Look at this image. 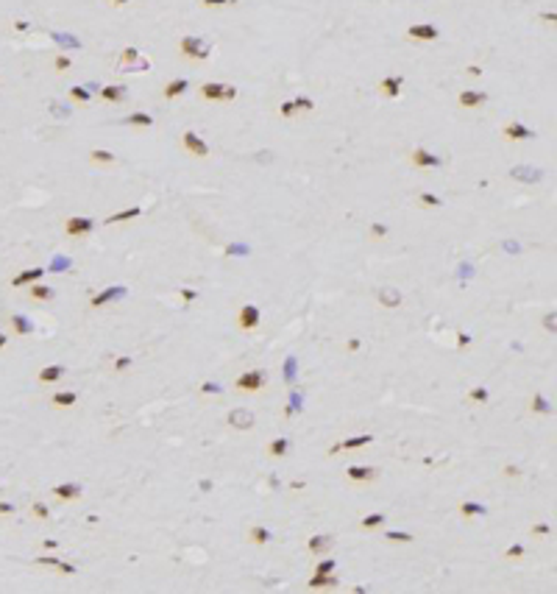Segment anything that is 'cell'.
Listing matches in <instances>:
<instances>
[{
    "label": "cell",
    "instance_id": "6da1fadb",
    "mask_svg": "<svg viewBox=\"0 0 557 594\" xmlns=\"http://www.w3.org/2000/svg\"><path fill=\"white\" fill-rule=\"evenodd\" d=\"M268 385V374L262 368H251V371H242L240 377L234 379V391L237 394H257Z\"/></svg>",
    "mask_w": 557,
    "mask_h": 594
},
{
    "label": "cell",
    "instance_id": "7a4b0ae2",
    "mask_svg": "<svg viewBox=\"0 0 557 594\" xmlns=\"http://www.w3.org/2000/svg\"><path fill=\"white\" fill-rule=\"evenodd\" d=\"M179 50L184 59H192V62H204V59L212 56V47L204 42L201 37H184L179 42Z\"/></svg>",
    "mask_w": 557,
    "mask_h": 594
},
{
    "label": "cell",
    "instance_id": "3957f363",
    "mask_svg": "<svg viewBox=\"0 0 557 594\" xmlns=\"http://www.w3.org/2000/svg\"><path fill=\"white\" fill-rule=\"evenodd\" d=\"M181 145H184V151L189 153V157H195V159H206L209 157V142H206L204 137H201L198 132H184L181 134Z\"/></svg>",
    "mask_w": 557,
    "mask_h": 594
},
{
    "label": "cell",
    "instance_id": "277c9868",
    "mask_svg": "<svg viewBox=\"0 0 557 594\" xmlns=\"http://www.w3.org/2000/svg\"><path fill=\"white\" fill-rule=\"evenodd\" d=\"M259 324H262V313H259V307L257 304H242L240 313H237V326H240L242 332H251V329H257Z\"/></svg>",
    "mask_w": 557,
    "mask_h": 594
},
{
    "label": "cell",
    "instance_id": "5b68a950",
    "mask_svg": "<svg viewBox=\"0 0 557 594\" xmlns=\"http://www.w3.org/2000/svg\"><path fill=\"white\" fill-rule=\"evenodd\" d=\"M64 231H67L70 237H87V235L95 231V221L92 218H84V215H73V218L64 221Z\"/></svg>",
    "mask_w": 557,
    "mask_h": 594
},
{
    "label": "cell",
    "instance_id": "8992f818",
    "mask_svg": "<svg viewBox=\"0 0 557 594\" xmlns=\"http://www.w3.org/2000/svg\"><path fill=\"white\" fill-rule=\"evenodd\" d=\"M379 477V469L376 466H346V480L354 485H363V483H373Z\"/></svg>",
    "mask_w": 557,
    "mask_h": 594
},
{
    "label": "cell",
    "instance_id": "52a82bcc",
    "mask_svg": "<svg viewBox=\"0 0 557 594\" xmlns=\"http://www.w3.org/2000/svg\"><path fill=\"white\" fill-rule=\"evenodd\" d=\"M226 421L234 430H251L257 424V416H254V410H248V407H234V410H229Z\"/></svg>",
    "mask_w": 557,
    "mask_h": 594
},
{
    "label": "cell",
    "instance_id": "ba28073f",
    "mask_svg": "<svg viewBox=\"0 0 557 594\" xmlns=\"http://www.w3.org/2000/svg\"><path fill=\"white\" fill-rule=\"evenodd\" d=\"M368 444H373V435H371V432H365V435L346 438V441L331 444V447H329V455H337V452H354V449H363V447H368Z\"/></svg>",
    "mask_w": 557,
    "mask_h": 594
},
{
    "label": "cell",
    "instance_id": "9c48e42d",
    "mask_svg": "<svg viewBox=\"0 0 557 594\" xmlns=\"http://www.w3.org/2000/svg\"><path fill=\"white\" fill-rule=\"evenodd\" d=\"M128 290L123 288V285H112V288H106V290H100V293H95L92 299H90V307H103V304H112V301H117V299H123Z\"/></svg>",
    "mask_w": 557,
    "mask_h": 594
},
{
    "label": "cell",
    "instance_id": "30bf717a",
    "mask_svg": "<svg viewBox=\"0 0 557 594\" xmlns=\"http://www.w3.org/2000/svg\"><path fill=\"white\" fill-rule=\"evenodd\" d=\"M331 547H335V538H331L329 533H315V536H310V541H307L310 555H318V558H323Z\"/></svg>",
    "mask_w": 557,
    "mask_h": 594
},
{
    "label": "cell",
    "instance_id": "8fae6325",
    "mask_svg": "<svg viewBox=\"0 0 557 594\" xmlns=\"http://www.w3.org/2000/svg\"><path fill=\"white\" fill-rule=\"evenodd\" d=\"M410 162H412V168L426 170V168H437V165H440V157H435V153L426 151V148H412Z\"/></svg>",
    "mask_w": 557,
    "mask_h": 594
},
{
    "label": "cell",
    "instance_id": "7c38bea8",
    "mask_svg": "<svg viewBox=\"0 0 557 594\" xmlns=\"http://www.w3.org/2000/svg\"><path fill=\"white\" fill-rule=\"evenodd\" d=\"M407 37L418 39V42H435V39L440 37V31H437L432 22H418V25H412L410 31H407Z\"/></svg>",
    "mask_w": 557,
    "mask_h": 594
},
{
    "label": "cell",
    "instance_id": "4fadbf2b",
    "mask_svg": "<svg viewBox=\"0 0 557 594\" xmlns=\"http://www.w3.org/2000/svg\"><path fill=\"white\" fill-rule=\"evenodd\" d=\"M502 134H505L510 142H518V140H532L535 137V132L532 128H526L524 123H518V120H513V123H507L505 128H502Z\"/></svg>",
    "mask_w": 557,
    "mask_h": 594
},
{
    "label": "cell",
    "instance_id": "5bb4252c",
    "mask_svg": "<svg viewBox=\"0 0 557 594\" xmlns=\"http://www.w3.org/2000/svg\"><path fill=\"white\" fill-rule=\"evenodd\" d=\"M53 497H56L59 502H75V500H81V485L78 483L53 485Z\"/></svg>",
    "mask_w": 557,
    "mask_h": 594
},
{
    "label": "cell",
    "instance_id": "9a60e30c",
    "mask_svg": "<svg viewBox=\"0 0 557 594\" xmlns=\"http://www.w3.org/2000/svg\"><path fill=\"white\" fill-rule=\"evenodd\" d=\"M307 586H310L312 591H321V589H337V578H335V572H329V575H321V572H315L312 575V580H307Z\"/></svg>",
    "mask_w": 557,
    "mask_h": 594
},
{
    "label": "cell",
    "instance_id": "2e32d148",
    "mask_svg": "<svg viewBox=\"0 0 557 594\" xmlns=\"http://www.w3.org/2000/svg\"><path fill=\"white\" fill-rule=\"evenodd\" d=\"M485 100H488V95L479 92V90H463L460 92V106H463V109H479Z\"/></svg>",
    "mask_w": 557,
    "mask_h": 594
},
{
    "label": "cell",
    "instance_id": "e0dca14e",
    "mask_svg": "<svg viewBox=\"0 0 557 594\" xmlns=\"http://www.w3.org/2000/svg\"><path fill=\"white\" fill-rule=\"evenodd\" d=\"M187 90H189V81H187V79H173V81H168V84H164L162 95H164L168 100H176V98H181Z\"/></svg>",
    "mask_w": 557,
    "mask_h": 594
},
{
    "label": "cell",
    "instance_id": "ac0fdd59",
    "mask_svg": "<svg viewBox=\"0 0 557 594\" xmlns=\"http://www.w3.org/2000/svg\"><path fill=\"white\" fill-rule=\"evenodd\" d=\"M34 332H37L34 321H28L25 316H20V313L11 316V335H34Z\"/></svg>",
    "mask_w": 557,
    "mask_h": 594
},
{
    "label": "cell",
    "instance_id": "d6986e66",
    "mask_svg": "<svg viewBox=\"0 0 557 594\" xmlns=\"http://www.w3.org/2000/svg\"><path fill=\"white\" fill-rule=\"evenodd\" d=\"M64 377V366H45V368H39V374H37V379L42 385H53V382H59V379Z\"/></svg>",
    "mask_w": 557,
    "mask_h": 594
},
{
    "label": "cell",
    "instance_id": "ffe728a7",
    "mask_svg": "<svg viewBox=\"0 0 557 594\" xmlns=\"http://www.w3.org/2000/svg\"><path fill=\"white\" fill-rule=\"evenodd\" d=\"M457 513L463 516V519H474V516H485L488 513V508H485L482 502H474V500H465V502H460V508H457Z\"/></svg>",
    "mask_w": 557,
    "mask_h": 594
},
{
    "label": "cell",
    "instance_id": "44dd1931",
    "mask_svg": "<svg viewBox=\"0 0 557 594\" xmlns=\"http://www.w3.org/2000/svg\"><path fill=\"white\" fill-rule=\"evenodd\" d=\"M265 452H268V457L278 460V457H284V455L290 452V441H287V438H270L268 447H265Z\"/></svg>",
    "mask_w": 557,
    "mask_h": 594
},
{
    "label": "cell",
    "instance_id": "7402d4cb",
    "mask_svg": "<svg viewBox=\"0 0 557 594\" xmlns=\"http://www.w3.org/2000/svg\"><path fill=\"white\" fill-rule=\"evenodd\" d=\"M401 84H404L401 75H387V79L379 81V90H382V95H387V98H396L401 92Z\"/></svg>",
    "mask_w": 557,
    "mask_h": 594
},
{
    "label": "cell",
    "instance_id": "603a6c76",
    "mask_svg": "<svg viewBox=\"0 0 557 594\" xmlns=\"http://www.w3.org/2000/svg\"><path fill=\"white\" fill-rule=\"evenodd\" d=\"M45 271L42 268H28V271H20L14 279H11V288H25V285H34L39 276H42Z\"/></svg>",
    "mask_w": 557,
    "mask_h": 594
},
{
    "label": "cell",
    "instance_id": "cb8c5ba5",
    "mask_svg": "<svg viewBox=\"0 0 557 594\" xmlns=\"http://www.w3.org/2000/svg\"><path fill=\"white\" fill-rule=\"evenodd\" d=\"M98 92H100V100H109V104H123L126 100V87H120V84H109Z\"/></svg>",
    "mask_w": 557,
    "mask_h": 594
},
{
    "label": "cell",
    "instance_id": "d4e9b609",
    "mask_svg": "<svg viewBox=\"0 0 557 594\" xmlns=\"http://www.w3.org/2000/svg\"><path fill=\"white\" fill-rule=\"evenodd\" d=\"M270 538H273V533H270L265 525H254L251 530H248V541L257 544V547H265V544H268Z\"/></svg>",
    "mask_w": 557,
    "mask_h": 594
},
{
    "label": "cell",
    "instance_id": "484cf974",
    "mask_svg": "<svg viewBox=\"0 0 557 594\" xmlns=\"http://www.w3.org/2000/svg\"><path fill=\"white\" fill-rule=\"evenodd\" d=\"M75 402H78V394H75V391H56V394L50 396L53 407H73Z\"/></svg>",
    "mask_w": 557,
    "mask_h": 594
},
{
    "label": "cell",
    "instance_id": "4316f807",
    "mask_svg": "<svg viewBox=\"0 0 557 594\" xmlns=\"http://www.w3.org/2000/svg\"><path fill=\"white\" fill-rule=\"evenodd\" d=\"M28 296H31L34 301H53V299H56V290L47 288V285H37V282H34L31 288H28Z\"/></svg>",
    "mask_w": 557,
    "mask_h": 594
},
{
    "label": "cell",
    "instance_id": "83f0119b",
    "mask_svg": "<svg viewBox=\"0 0 557 594\" xmlns=\"http://www.w3.org/2000/svg\"><path fill=\"white\" fill-rule=\"evenodd\" d=\"M379 304H382V307H399L401 304V290L382 288V290H379Z\"/></svg>",
    "mask_w": 557,
    "mask_h": 594
},
{
    "label": "cell",
    "instance_id": "f1b7e54d",
    "mask_svg": "<svg viewBox=\"0 0 557 594\" xmlns=\"http://www.w3.org/2000/svg\"><path fill=\"white\" fill-rule=\"evenodd\" d=\"M201 98L204 100H220L223 98V84H217V81H206V84H201Z\"/></svg>",
    "mask_w": 557,
    "mask_h": 594
},
{
    "label": "cell",
    "instance_id": "f546056e",
    "mask_svg": "<svg viewBox=\"0 0 557 594\" xmlns=\"http://www.w3.org/2000/svg\"><path fill=\"white\" fill-rule=\"evenodd\" d=\"M142 215V210L140 206H131V210H126V212H115V215H109L106 218V226H115V223H123V221H131V218H140Z\"/></svg>",
    "mask_w": 557,
    "mask_h": 594
},
{
    "label": "cell",
    "instance_id": "4dcf8cb0",
    "mask_svg": "<svg viewBox=\"0 0 557 594\" xmlns=\"http://www.w3.org/2000/svg\"><path fill=\"white\" fill-rule=\"evenodd\" d=\"M90 162H95V165H115L117 157L112 151H103V148H92V151H90Z\"/></svg>",
    "mask_w": 557,
    "mask_h": 594
},
{
    "label": "cell",
    "instance_id": "1f68e13d",
    "mask_svg": "<svg viewBox=\"0 0 557 594\" xmlns=\"http://www.w3.org/2000/svg\"><path fill=\"white\" fill-rule=\"evenodd\" d=\"M123 123H126V126H142V128H151V126H153V117L148 115V112H134V115H128Z\"/></svg>",
    "mask_w": 557,
    "mask_h": 594
},
{
    "label": "cell",
    "instance_id": "d6a6232c",
    "mask_svg": "<svg viewBox=\"0 0 557 594\" xmlns=\"http://www.w3.org/2000/svg\"><path fill=\"white\" fill-rule=\"evenodd\" d=\"M384 519H387L384 513H368V516L359 519V527H363V530H379V527L384 525Z\"/></svg>",
    "mask_w": 557,
    "mask_h": 594
},
{
    "label": "cell",
    "instance_id": "836d02e7",
    "mask_svg": "<svg viewBox=\"0 0 557 594\" xmlns=\"http://www.w3.org/2000/svg\"><path fill=\"white\" fill-rule=\"evenodd\" d=\"M530 407H532V413H538V416H549V413H552V405H549V399H546L543 394H535V396H532Z\"/></svg>",
    "mask_w": 557,
    "mask_h": 594
},
{
    "label": "cell",
    "instance_id": "e575fe53",
    "mask_svg": "<svg viewBox=\"0 0 557 594\" xmlns=\"http://www.w3.org/2000/svg\"><path fill=\"white\" fill-rule=\"evenodd\" d=\"M137 62H140V50H137V47H126V50H123V56H120V70L134 67Z\"/></svg>",
    "mask_w": 557,
    "mask_h": 594
},
{
    "label": "cell",
    "instance_id": "d590c367",
    "mask_svg": "<svg viewBox=\"0 0 557 594\" xmlns=\"http://www.w3.org/2000/svg\"><path fill=\"white\" fill-rule=\"evenodd\" d=\"M488 399H490V394H488V388H482V385H477V388L468 391V402H474V405H485Z\"/></svg>",
    "mask_w": 557,
    "mask_h": 594
},
{
    "label": "cell",
    "instance_id": "8d00e7d4",
    "mask_svg": "<svg viewBox=\"0 0 557 594\" xmlns=\"http://www.w3.org/2000/svg\"><path fill=\"white\" fill-rule=\"evenodd\" d=\"M513 176H515V179H518V176H526V179L524 182H541L543 179V170H532V168H515L513 170Z\"/></svg>",
    "mask_w": 557,
    "mask_h": 594
},
{
    "label": "cell",
    "instance_id": "74e56055",
    "mask_svg": "<svg viewBox=\"0 0 557 594\" xmlns=\"http://www.w3.org/2000/svg\"><path fill=\"white\" fill-rule=\"evenodd\" d=\"M384 538L390 544H412V533H404V530H387Z\"/></svg>",
    "mask_w": 557,
    "mask_h": 594
},
{
    "label": "cell",
    "instance_id": "f35d334b",
    "mask_svg": "<svg viewBox=\"0 0 557 594\" xmlns=\"http://www.w3.org/2000/svg\"><path fill=\"white\" fill-rule=\"evenodd\" d=\"M70 98H73L75 104H90V100H92V92L87 90V87H70Z\"/></svg>",
    "mask_w": 557,
    "mask_h": 594
},
{
    "label": "cell",
    "instance_id": "ab89813d",
    "mask_svg": "<svg viewBox=\"0 0 557 594\" xmlns=\"http://www.w3.org/2000/svg\"><path fill=\"white\" fill-rule=\"evenodd\" d=\"M31 513L37 516L39 522H47V519H50V508H47L45 502H34V505H31Z\"/></svg>",
    "mask_w": 557,
    "mask_h": 594
},
{
    "label": "cell",
    "instance_id": "60d3db41",
    "mask_svg": "<svg viewBox=\"0 0 557 594\" xmlns=\"http://www.w3.org/2000/svg\"><path fill=\"white\" fill-rule=\"evenodd\" d=\"M530 536H535V538L552 536V525H546V522H538V525H532V527H530Z\"/></svg>",
    "mask_w": 557,
    "mask_h": 594
},
{
    "label": "cell",
    "instance_id": "b9f144b4",
    "mask_svg": "<svg viewBox=\"0 0 557 594\" xmlns=\"http://www.w3.org/2000/svg\"><path fill=\"white\" fill-rule=\"evenodd\" d=\"M418 204H421V206H440L443 201L437 198L435 193H421V195H418Z\"/></svg>",
    "mask_w": 557,
    "mask_h": 594
},
{
    "label": "cell",
    "instance_id": "7bdbcfd3",
    "mask_svg": "<svg viewBox=\"0 0 557 594\" xmlns=\"http://www.w3.org/2000/svg\"><path fill=\"white\" fill-rule=\"evenodd\" d=\"M502 558H507V561H518V558H524V544H513L510 550H505V555Z\"/></svg>",
    "mask_w": 557,
    "mask_h": 594
},
{
    "label": "cell",
    "instance_id": "ee69618b",
    "mask_svg": "<svg viewBox=\"0 0 557 594\" xmlns=\"http://www.w3.org/2000/svg\"><path fill=\"white\" fill-rule=\"evenodd\" d=\"M278 115L287 117V120H290V117H295V115H298V112H295V104H293V100H284V104L278 106Z\"/></svg>",
    "mask_w": 557,
    "mask_h": 594
},
{
    "label": "cell",
    "instance_id": "f6af8a7d",
    "mask_svg": "<svg viewBox=\"0 0 557 594\" xmlns=\"http://www.w3.org/2000/svg\"><path fill=\"white\" fill-rule=\"evenodd\" d=\"M293 104H295V112H301V109H304V112H312V109H315V104H312L310 98H301V95L293 100Z\"/></svg>",
    "mask_w": 557,
    "mask_h": 594
},
{
    "label": "cell",
    "instance_id": "bcb514c9",
    "mask_svg": "<svg viewBox=\"0 0 557 594\" xmlns=\"http://www.w3.org/2000/svg\"><path fill=\"white\" fill-rule=\"evenodd\" d=\"M53 67H56L59 73H67V70L73 67V62H70L67 56H56V62H53Z\"/></svg>",
    "mask_w": 557,
    "mask_h": 594
},
{
    "label": "cell",
    "instance_id": "7dc6e473",
    "mask_svg": "<svg viewBox=\"0 0 557 594\" xmlns=\"http://www.w3.org/2000/svg\"><path fill=\"white\" fill-rule=\"evenodd\" d=\"M315 572H321V575H329V572H335V561H331V558H326V561H318Z\"/></svg>",
    "mask_w": 557,
    "mask_h": 594
},
{
    "label": "cell",
    "instance_id": "c3c4849f",
    "mask_svg": "<svg viewBox=\"0 0 557 594\" xmlns=\"http://www.w3.org/2000/svg\"><path fill=\"white\" fill-rule=\"evenodd\" d=\"M37 563H45V566H56V569H59L62 558H56V555H42V558H37Z\"/></svg>",
    "mask_w": 557,
    "mask_h": 594
},
{
    "label": "cell",
    "instance_id": "681fc988",
    "mask_svg": "<svg viewBox=\"0 0 557 594\" xmlns=\"http://www.w3.org/2000/svg\"><path fill=\"white\" fill-rule=\"evenodd\" d=\"M201 3H204L206 9H217V6H232V3H237V0H201Z\"/></svg>",
    "mask_w": 557,
    "mask_h": 594
},
{
    "label": "cell",
    "instance_id": "f907efd6",
    "mask_svg": "<svg viewBox=\"0 0 557 594\" xmlns=\"http://www.w3.org/2000/svg\"><path fill=\"white\" fill-rule=\"evenodd\" d=\"M201 394H220V385L217 382H204L201 385Z\"/></svg>",
    "mask_w": 557,
    "mask_h": 594
},
{
    "label": "cell",
    "instance_id": "816d5d0a",
    "mask_svg": "<svg viewBox=\"0 0 557 594\" xmlns=\"http://www.w3.org/2000/svg\"><path fill=\"white\" fill-rule=\"evenodd\" d=\"M234 98H237V87L223 84V98H220V100H234Z\"/></svg>",
    "mask_w": 557,
    "mask_h": 594
},
{
    "label": "cell",
    "instance_id": "f5cc1de1",
    "mask_svg": "<svg viewBox=\"0 0 557 594\" xmlns=\"http://www.w3.org/2000/svg\"><path fill=\"white\" fill-rule=\"evenodd\" d=\"M471 341H474V338L468 335V332H460V338H457V349H465V346H471Z\"/></svg>",
    "mask_w": 557,
    "mask_h": 594
},
{
    "label": "cell",
    "instance_id": "db71d44e",
    "mask_svg": "<svg viewBox=\"0 0 557 594\" xmlns=\"http://www.w3.org/2000/svg\"><path fill=\"white\" fill-rule=\"evenodd\" d=\"M128 366H131V357H117L115 360V371H126Z\"/></svg>",
    "mask_w": 557,
    "mask_h": 594
},
{
    "label": "cell",
    "instance_id": "11a10c76",
    "mask_svg": "<svg viewBox=\"0 0 557 594\" xmlns=\"http://www.w3.org/2000/svg\"><path fill=\"white\" fill-rule=\"evenodd\" d=\"M387 235V226H382V223H373L371 226V237H384Z\"/></svg>",
    "mask_w": 557,
    "mask_h": 594
},
{
    "label": "cell",
    "instance_id": "9f6ffc18",
    "mask_svg": "<svg viewBox=\"0 0 557 594\" xmlns=\"http://www.w3.org/2000/svg\"><path fill=\"white\" fill-rule=\"evenodd\" d=\"M181 299H184V301H195V299H198V290L184 288V290H181Z\"/></svg>",
    "mask_w": 557,
    "mask_h": 594
},
{
    "label": "cell",
    "instance_id": "6f0895ef",
    "mask_svg": "<svg viewBox=\"0 0 557 594\" xmlns=\"http://www.w3.org/2000/svg\"><path fill=\"white\" fill-rule=\"evenodd\" d=\"M505 474H507V477H521V469L510 463V466H505Z\"/></svg>",
    "mask_w": 557,
    "mask_h": 594
},
{
    "label": "cell",
    "instance_id": "680465c9",
    "mask_svg": "<svg viewBox=\"0 0 557 594\" xmlns=\"http://www.w3.org/2000/svg\"><path fill=\"white\" fill-rule=\"evenodd\" d=\"M9 513H14V505H11V502H0V516H9Z\"/></svg>",
    "mask_w": 557,
    "mask_h": 594
},
{
    "label": "cell",
    "instance_id": "91938a15",
    "mask_svg": "<svg viewBox=\"0 0 557 594\" xmlns=\"http://www.w3.org/2000/svg\"><path fill=\"white\" fill-rule=\"evenodd\" d=\"M59 572H64V575H73V572H75V566H73V563H64V561H62V563H59Z\"/></svg>",
    "mask_w": 557,
    "mask_h": 594
},
{
    "label": "cell",
    "instance_id": "94428289",
    "mask_svg": "<svg viewBox=\"0 0 557 594\" xmlns=\"http://www.w3.org/2000/svg\"><path fill=\"white\" fill-rule=\"evenodd\" d=\"M357 349H359V341H357V338H351V341H348V352H357Z\"/></svg>",
    "mask_w": 557,
    "mask_h": 594
},
{
    "label": "cell",
    "instance_id": "6125c7cd",
    "mask_svg": "<svg viewBox=\"0 0 557 594\" xmlns=\"http://www.w3.org/2000/svg\"><path fill=\"white\" fill-rule=\"evenodd\" d=\"M543 326H549V329L554 332V316H549V318H543Z\"/></svg>",
    "mask_w": 557,
    "mask_h": 594
},
{
    "label": "cell",
    "instance_id": "be15d7a7",
    "mask_svg": "<svg viewBox=\"0 0 557 594\" xmlns=\"http://www.w3.org/2000/svg\"><path fill=\"white\" fill-rule=\"evenodd\" d=\"M468 73H471V75H479V73H482V67H477V64H468Z\"/></svg>",
    "mask_w": 557,
    "mask_h": 594
},
{
    "label": "cell",
    "instance_id": "e7e4bbea",
    "mask_svg": "<svg viewBox=\"0 0 557 594\" xmlns=\"http://www.w3.org/2000/svg\"><path fill=\"white\" fill-rule=\"evenodd\" d=\"M14 28H17V31H25L28 22H25V20H17V22H14Z\"/></svg>",
    "mask_w": 557,
    "mask_h": 594
},
{
    "label": "cell",
    "instance_id": "03108f58",
    "mask_svg": "<svg viewBox=\"0 0 557 594\" xmlns=\"http://www.w3.org/2000/svg\"><path fill=\"white\" fill-rule=\"evenodd\" d=\"M6 343H9V335H6V332H0V349H3Z\"/></svg>",
    "mask_w": 557,
    "mask_h": 594
},
{
    "label": "cell",
    "instance_id": "003e7915",
    "mask_svg": "<svg viewBox=\"0 0 557 594\" xmlns=\"http://www.w3.org/2000/svg\"><path fill=\"white\" fill-rule=\"evenodd\" d=\"M109 3H115V6H123V3H128V0H109Z\"/></svg>",
    "mask_w": 557,
    "mask_h": 594
}]
</instances>
